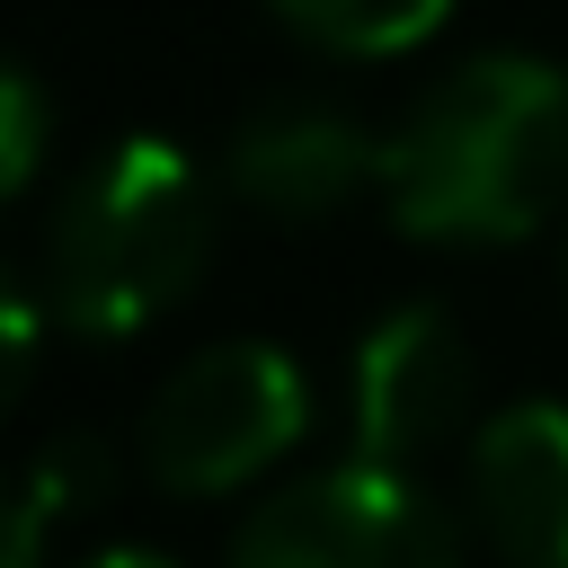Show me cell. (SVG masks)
<instances>
[{"instance_id": "1", "label": "cell", "mask_w": 568, "mask_h": 568, "mask_svg": "<svg viewBox=\"0 0 568 568\" xmlns=\"http://www.w3.org/2000/svg\"><path fill=\"white\" fill-rule=\"evenodd\" d=\"M382 204L408 240L497 248L568 204V71L488 53L435 80L382 142Z\"/></svg>"}, {"instance_id": "2", "label": "cell", "mask_w": 568, "mask_h": 568, "mask_svg": "<svg viewBox=\"0 0 568 568\" xmlns=\"http://www.w3.org/2000/svg\"><path fill=\"white\" fill-rule=\"evenodd\" d=\"M204 257H213L204 169L178 142L133 133L71 178L44 231V302L80 337H133L195 293Z\"/></svg>"}, {"instance_id": "3", "label": "cell", "mask_w": 568, "mask_h": 568, "mask_svg": "<svg viewBox=\"0 0 568 568\" xmlns=\"http://www.w3.org/2000/svg\"><path fill=\"white\" fill-rule=\"evenodd\" d=\"M311 426V390L284 346L231 337L186 355L142 408V470L169 497H231L266 479Z\"/></svg>"}, {"instance_id": "4", "label": "cell", "mask_w": 568, "mask_h": 568, "mask_svg": "<svg viewBox=\"0 0 568 568\" xmlns=\"http://www.w3.org/2000/svg\"><path fill=\"white\" fill-rule=\"evenodd\" d=\"M231 568H462V524L408 470L346 453L337 470L275 488L240 524Z\"/></svg>"}, {"instance_id": "5", "label": "cell", "mask_w": 568, "mask_h": 568, "mask_svg": "<svg viewBox=\"0 0 568 568\" xmlns=\"http://www.w3.org/2000/svg\"><path fill=\"white\" fill-rule=\"evenodd\" d=\"M470 399H479L470 337L435 302L382 311L346 364V435L364 462H390V470H417L444 435H462Z\"/></svg>"}, {"instance_id": "6", "label": "cell", "mask_w": 568, "mask_h": 568, "mask_svg": "<svg viewBox=\"0 0 568 568\" xmlns=\"http://www.w3.org/2000/svg\"><path fill=\"white\" fill-rule=\"evenodd\" d=\"M222 186L248 213H266V222H328L337 204H355L364 186H382V142L355 115H337V106L284 98V106H257L231 133Z\"/></svg>"}, {"instance_id": "7", "label": "cell", "mask_w": 568, "mask_h": 568, "mask_svg": "<svg viewBox=\"0 0 568 568\" xmlns=\"http://www.w3.org/2000/svg\"><path fill=\"white\" fill-rule=\"evenodd\" d=\"M470 515L506 568H568V408L515 399L470 435Z\"/></svg>"}, {"instance_id": "8", "label": "cell", "mask_w": 568, "mask_h": 568, "mask_svg": "<svg viewBox=\"0 0 568 568\" xmlns=\"http://www.w3.org/2000/svg\"><path fill=\"white\" fill-rule=\"evenodd\" d=\"M106 479H115V462H106L98 435H53V444L36 453V470H27V488H18V515H9V568H44V532H53L62 515L98 506Z\"/></svg>"}, {"instance_id": "9", "label": "cell", "mask_w": 568, "mask_h": 568, "mask_svg": "<svg viewBox=\"0 0 568 568\" xmlns=\"http://www.w3.org/2000/svg\"><path fill=\"white\" fill-rule=\"evenodd\" d=\"M266 9L320 53H408L417 36L444 27L453 0H266Z\"/></svg>"}, {"instance_id": "10", "label": "cell", "mask_w": 568, "mask_h": 568, "mask_svg": "<svg viewBox=\"0 0 568 568\" xmlns=\"http://www.w3.org/2000/svg\"><path fill=\"white\" fill-rule=\"evenodd\" d=\"M44 133H53L44 80H36V71H9V80H0V186H9V195L36 186V169H44Z\"/></svg>"}, {"instance_id": "11", "label": "cell", "mask_w": 568, "mask_h": 568, "mask_svg": "<svg viewBox=\"0 0 568 568\" xmlns=\"http://www.w3.org/2000/svg\"><path fill=\"white\" fill-rule=\"evenodd\" d=\"M27 364H36V293L18 284L9 293V399L27 390Z\"/></svg>"}, {"instance_id": "12", "label": "cell", "mask_w": 568, "mask_h": 568, "mask_svg": "<svg viewBox=\"0 0 568 568\" xmlns=\"http://www.w3.org/2000/svg\"><path fill=\"white\" fill-rule=\"evenodd\" d=\"M89 568H178V559H160V550H106V559H89Z\"/></svg>"}]
</instances>
